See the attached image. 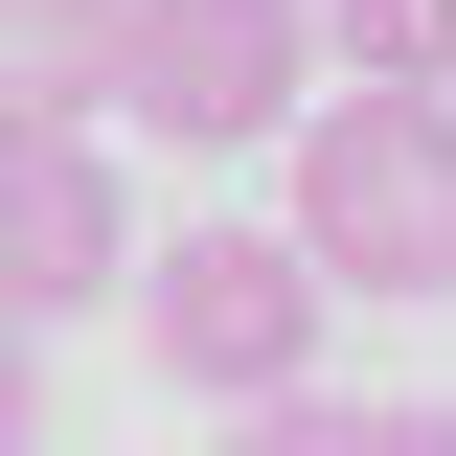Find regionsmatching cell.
Masks as SVG:
<instances>
[{
  "label": "cell",
  "instance_id": "8992f818",
  "mask_svg": "<svg viewBox=\"0 0 456 456\" xmlns=\"http://www.w3.org/2000/svg\"><path fill=\"white\" fill-rule=\"evenodd\" d=\"M23 114H114V0H0V137Z\"/></svg>",
  "mask_w": 456,
  "mask_h": 456
},
{
  "label": "cell",
  "instance_id": "6da1fadb",
  "mask_svg": "<svg viewBox=\"0 0 456 456\" xmlns=\"http://www.w3.org/2000/svg\"><path fill=\"white\" fill-rule=\"evenodd\" d=\"M297 274L320 297H456V92H388V69H320L297 92Z\"/></svg>",
  "mask_w": 456,
  "mask_h": 456
},
{
  "label": "cell",
  "instance_id": "7a4b0ae2",
  "mask_svg": "<svg viewBox=\"0 0 456 456\" xmlns=\"http://www.w3.org/2000/svg\"><path fill=\"white\" fill-rule=\"evenodd\" d=\"M320 92V0H114V114L160 160H251Z\"/></svg>",
  "mask_w": 456,
  "mask_h": 456
},
{
  "label": "cell",
  "instance_id": "52a82bcc",
  "mask_svg": "<svg viewBox=\"0 0 456 456\" xmlns=\"http://www.w3.org/2000/svg\"><path fill=\"white\" fill-rule=\"evenodd\" d=\"M0 456H46V365H23V320H0Z\"/></svg>",
  "mask_w": 456,
  "mask_h": 456
},
{
  "label": "cell",
  "instance_id": "277c9868",
  "mask_svg": "<svg viewBox=\"0 0 456 456\" xmlns=\"http://www.w3.org/2000/svg\"><path fill=\"white\" fill-rule=\"evenodd\" d=\"M137 274V183L92 160V114H23L0 137V320H92Z\"/></svg>",
  "mask_w": 456,
  "mask_h": 456
},
{
  "label": "cell",
  "instance_id": "3957f363",
  "mask_svg": "<svg viewBox=\"0 0 456 456\" xmlns=\"http://www.w3.org/2000/svg\"><path fill=\"white\" fill-rule=\"evenodd\" d=\"M114 297H137V365H160V388H206V411L320 388V274H297V228H160Z\"/></svg>",
  "mask_w": 456,
  "mask_h": 456
},
{
  "label": "cell",
  "instance_id": "5b68a950",
  "mask_svg": "<svg viewBox=\"0 0 456 456\" xmlns=\"http://www.w3.org/2000/svg\"><path fill=\"white\" fill-rule=\"evenodd\" d=\"M228 456H456V411L434 388H251Z\"/></svg>",
  "mask_w": 456,
  "mask_h": 456
}]
</instances>
